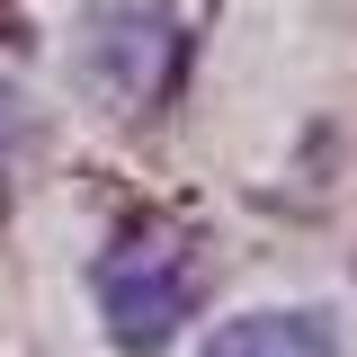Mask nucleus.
I'll use <instances>...</instances> for the list:
<instances>
[{"mask_svg":"<svg viewBox=\"0 0 357 357\" xmlns=\"http://www.w3.org/2000/svg\"><path fill=\"white\" fill-rule=\"evenodd\" d=\"M197 357H349V349H340V321L321 304H259V312L215 321Z\"/></svg>","mask_w":357,"mask_h":357,"instance_id":"7ed1b4c3","label":"nucleus"},{"mask_svg":"<svg viewBox=\"0 0 357 357\" xmlns=\"http://www.w3.org/2000/svg\"><path fill=\"white\" fill-rule=\"evenodd\" d=\"M0 134H9V107H0Z\"/></svg>","mask_w":357,"mask_h":357,"instance_id":"20e7f679","label":"nucleus"},{"mask_svg":"<svg viewBox=\"0 0 357 357\" xmlns=\"http://www.w3.org/2000/svg\"><path fill=\"white\" fill-rule=\"evenodd\" d=\"M178 63H188V27H178L170 0H81V27H72V81L116 107V116H143L178 89Z\"/></svg>","mask_w":357,"mask_h":357,"instance_id":"f257e3e1","label":"nucleus"},{"mask_svg":"<svg viewBox=\"0 0 357 357\" xmlns=\"http://www.w3.org/2000/svg\"><path fill=\"white\" fill-rule=\"evenodd\" d=\"M197 295H206V277H197V259L178 250L170 232H126L98 259V312H107L116 349H161V340H178V321L197 312Z\"/></svg>","mask_w":357,"mask_h":357,"instance_id":"f03ea898","label":"nucleus"}]
</instances>
